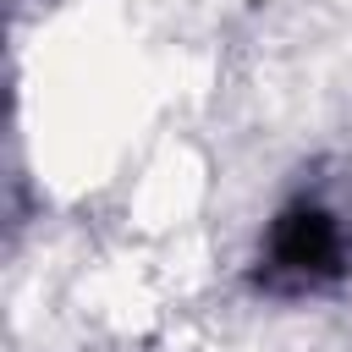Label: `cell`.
I'll return each instance as SVG.
<instances>
[{
	"label": "cell",
	"mask_w": 352,
	"mask_h": 352,
	"mask_svg": "<svg viewBox=\"0 0 352 352\" xmlns=\"http://www.w3.org/2000/svg\"><path fill=\"white\" fill-rule=\"evenodd\" d=\"M341 258H346V236L336 214L319 204H292L270 231L264 275L275 286H324L341 275Z\"/></svg>",
	"instance_id": "obj_1"
}]
</instances>
